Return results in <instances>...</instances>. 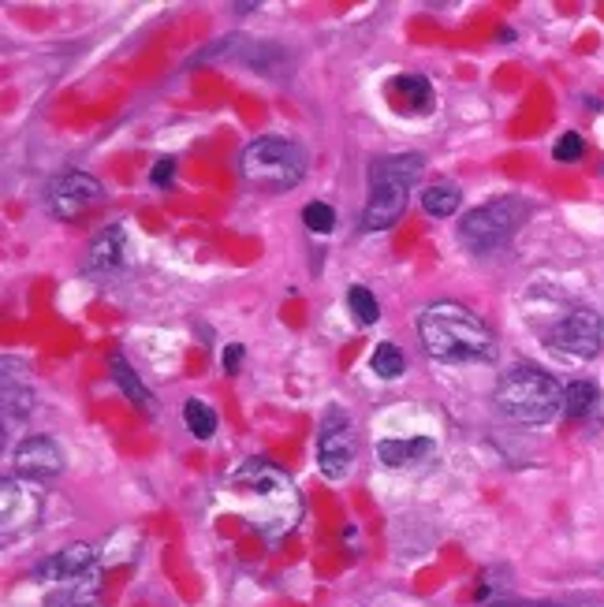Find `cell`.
Segmentation results:
<instances>
[{"instance_id": "obj_1", "label": "cell", "mask_w": 604, "mask_h": 607, "mask_svg": "<svg viewBox=\"0 0 604 607\" xmlns=\"http://www.w3.org/2000/svg\"><path fill=\"white\" fill-rule=\"evenodd\" d=\"M228 488L235 492L243 507V518L258 529L261 537L277 540L295 529L302 515V499L291 477L284 470H277L266 459H247L239 470L228 473Z\"/></svg>"}, {"instance_id": "obj_2", "label": "cell", "mask_w": 604, "mask_h": 607, "mask_svg": "<svg viewBox=\"0 0 604 607\" xmlns=\"http://www.w3.org/2000/svg\"><path fill=\"white\" fill-rule=\"evenodd\" d=\"M418 336L437 362H481L493 355V331L459 302H433L422 310Z\"/></svg>"}, {"instance_id": "obj_3", "label": "cell", "mask_w": 604, "mask_h": 607, "mask_svg": "<svg viewBox=\"0 0 604 607\" xmlns=\"http://www.w3.org/2000/svg\"><path fill=\"white\" fill-rule=\"evenodd\" d=\"M493 403L515 425H545L563 411V387L537 366H512L500 376Z\"/></svg>"}, {"instance_id": "obj_4", "label": "cell", "mask_w": 604, "mask_h": 607, "mask_svg": "<svg viewBox=\"0 0 604 607\" xmlns=\"http://www.w3.org/2000/svg\"><path fill=\"white\" fill-rule=\"evenodd\" d=\"M426 157L422 154H395L377 160L370 168V202H366L362 227L366 232H389L407 209L411 191L418 187Z\"/></svg>"}, {"instance_id": "obj_5", "label": "cell", "mask_w": 604, "mask_h": 607, "mask_svg": "<svg viewBox=\"0 0 604 607\" xmlns=\"http://www.w3.org/2000/svg\"><path fill=\"white\" fill-rule=\"evenodd\" d=\"M243 183L261 194H284L306 176V154L291 138H258L239 157Z\"/></svg>"}, {"instance_id": "obj_6", "label": "cell", "mask_w": 604, "mask_h": 607, "mask_svg": "<svg viewBox=\"0 0 604 607\" xmlns=\"http://www.w3.org/2000/svg\"><path fill=\"white\" fill-rule=\"evenodd\" d=\"M523 216H526L523 198H496V202H485V205L470 209L467 221L459 224V243L474 254H489L512 239L518 232V224H523Z\"/></svg>"}, {"instance_id": "obj_7", "label": "cell", "mask_w": 604, "mask_h": 607, "mask_svg": "<svg viewBox=\"0 0 604 607\" xmlns=\"http://www.w3.org/2000/svg\"><path fill=\"white\" fill-rule=\"evenodd\" d=\"M545 344L556 347V350H563V355H571V358L601 355V347H604V321H601V313L590 310V306L568 310L549 331H545Z\"/></svg>"}, {"instance_id": "obj_8", "label": "cell", "mask_w": 604, "mask_h": 607, "mask_svg": "<svg viewBox=\"0 0 604 607\" xmlns=\"http://www.w3.org/2000/svg\"><path fill=\"white\" fill-rule=\"evenodd\" d=\"M45 510V499L37 492L34 481L26 477H4L0 485V515H4V544H12L15 537H26L37 529Z\"/></svg>"}, {"instance_id": "obj_9", "label": "cell", "mask_w": 604, "mask_h": 607, "mask_svg": "<svg viewBox=\"0 0 604 607\" xmlns=\"http://www.w3.org/2000/svg\"><path fill=\"white\" fill-rule=\"evenodd\" d=\"M355 454H358V440H355L351 421L328 414L325 425H321V436H317V467H321V473H325L328 481L347 477V470L355 467Z\"/></svg>"}, {"instance_id": "obj_10", "label": "cell", "mask_w": 604, "mask_h": 607, "mask_svg": "<svg viewBox=\"0 0 604 607\" xmlns=\"http://www.w3.org/2000/svg\"><path fill=\"white\" fill-rule=\"evenodd\" d=\"M98 202H101V183L87 172H68L49 187V209L60 221H75V216H82Z\"/></svg>"}, {"instance_id": "obj_11", "label": "cell", "mask_w": 604, "mask_h": 607, "mask_svg": "<svg viewBox=\"0 0 604 607\" xmlns=\"http://www.w3.org/2000/svg\"><path fill=\"white\" fill-rule=\"evenodd\" d=\"M12 462H15L19 477L34 481V485H42V481L60 477L64 473V451H60V443L49 440V436H31V440H23L15 448Z\"/></svg>"}, {"instance_id": "obj_12", "label": "cell", "mask_w": 604, "mask_h": 607, "mask_svg": "<svg viewBox=\"0 0 604 607\" xmlns=\"http://www.w3.org/2000/svg\"><path fill=\"white\" fill-rule=\"evenodd\" d=\"M93 574V548L90 544H68L60 548L53 559H45L34 571L37 582H53V585H75L82 577Z\"/></svg>"}, {"instance_id": "obj_13", "label": "cell", "mask_w": 604, "mask_h": 607, "mask_svg": "<svg viewBox=\"0 0 604 607\" xmlns=\"http://www.w3.org/2000/svg\"><path fill=\"white\" fill-rule=\"evenodd\" d=\"M437 454V440L433 436H411V440H381L377 443V459L389 470H403V467H418V462H429Z\"/></svg>"}, {"instance_id": "obj_14", "label": "cell", "mask_w": 604, "mask_h": 607, "mask_svg": "<svg viewBox=\"0 0 604 607\" xmlns=\"http://www.w3.org/2000/svg\"><path fill=\"white\" fill-rule=\"evenodd\" d=\"M124 254H127V232H124V224H112L90 243L87 269L90 272H116L120 265H124Z\"/></svg>"}, {"instance_id": "obj_15", "label": "cell", "mask_w": 604, "mask_h": 607, "mask_svg": "<svg viewBox=\"0 0 604 607\" xmlns=\"http://www.w3.org/2000/svg\"><path fill=\"white\" fill-rule=\"evenodd\" d=\"M389 98L395 101L400 112H426L429 101H433V90H429V79L426 75H395L389 82Z\"/></svg>"}, {"instance_id": "obj_16", "label": "cell", "mask_w": 604, "mask_h": 607, "mask_svg": "<svg viewBox=\"0 0 604 607\" xmlns=\"http://www.w3.org/2000/svg\"><path fill=\"white\" fill-rule=\"evenodd\" d=\"M109 369H112V381L124 387L131 403H138V406H146V411H154V395H149L146 384L138 381L135 373H131V366L124 362V355H109Z\"/></svg>"}, {"instance_id": "obj_17", "label": "cell", "mask_w": 604, "mask_h": 607, "mask_svg": "<svg viewBox=\"0 0 604 607\" xmlns=\"http://www.w3.org/2000/svg\"><path fill=\"white\" fill-rule=\"evenodd\" d=\"M459 202H462V194H459V187H451V183H437L422 191V209H426L429 216H451L459 209Z\"/></svg>"}, {"instance_id": "obj_18", "label": "cell", "mask_w": 604, "mask_h": 607, "mask_svg": "<svg viewBox=\"0 0 604 607\" xmlns=\"http://www.w3.org/2000/svg\"><path fill=\"white\" fill-rule=\"evenodd\" d=\"M597 406V387L586 381H574L563 387V414L568 417H586Z\"/></svg>"}, {"instance_id": "obj_19", "label": "cell", "mask_w": 604, "mask_h": 607, "mask_svg": "<svg viewBox=\"0 0 604 607\" xmlns=\"http://www.w3.org/2000/svg\"><path fill=\"white\" fill-rule=\"evenodd\" d=\"M183 421H187V429H191L194 440H210V436L216 432V414H213V406H205V403H198V400H187V406H183Z\"/></svg>"}, {"instance_id": "obj_20", "label": "cell", "mask_w": 604, "mask_h": 607, "mask_svg": "<svg viewBox=\"0 0 604 607\" xmlns=\"http://www.w3.org/2000/svg\"><path fill=\"white\" fill-rule=\"evenodd\" d=\"M93 596H98V585H93V574H90L75 585H60V593H56L45 607H90Z\"/></svg>"}, {"instance_id": "obj_21", "label": "cell", "mask_w": 604, "mask_h": 607, "mask_svg": "<svg viewBox=\"0 0 604 607\" xmlns=\"http://www.w3.org/2000/svg\"><path fill=\"white\" fill-rule=\"evenodd\" d=\"M370 366L381 381H395V376H403V350L395 344H377Z\"/></svg>"}, {"instance_id": "obj_22", "label": "cell", "mask_w": 604, "mask_h": 607, "mask_svg": "<svg viewBox=\"0 0 604 607\" xmlns=\"http://www.w3.org/2000/svg\"><path fill=\"white\" fill-rule=\"evenodd\" d=\"M347 306H351L358 325H377V317H381V306H377V299L366 288L347 291Z\"/></svg>"}, {"instance_id": "obj_23", "label": "cell", "mask_w": 604, "mask_h": 607, "mask_svg": "<svg viewBox=\"0 0 604 607\" xmlns=\"http://www.w3.org/2000/svg\"><path fill=\"white\" fill-rule=\"evenodd\" d=\"M302 224L310 227L314 235H328L336 227V213H333V205H325V202H310L306 209H302Z\"/></svg>"}, {"instance_id": "obj_24", "label": "cell", "mask_w": 604, "mask_h": 607, "mask_svg": "<svg viewBox=\"0 0 604 607\" xmlns=\"http://www.w3.org/2000/svg\"><path fill=\"white\" fill-rule=\"evenodd\" d=\"M582 154H586V146H582V138L574 135V131H568V135H563V138L552 146V157H556V160H563V165H571V160H579Z\"/></svg>"}, {"instance_id": "obj_25", "label": "cell", "mask_w": 604, "mask_h": 607, "mask_svg": "<svg viewBox=\"0 0 604 607\" xmlns=\"http://www.w3.org/2000/svg\"><path fill=\"white\" fill-rule=\"evenodd\" d=\"M172 176H176V160H172V157L157 160L154 172H149V179H154V187H168V183H172Z\"/></svg>"}, {"instance_id": "obj_26", "label": "cell", "mask_w": 604, "mask_h": 607, "mask_svg": "<svg viewBox=\"0 0 604 607\" xmlns=\"http://www.w3.org/2000/svg\"><path fill=\"white\" fill-rule=\"evenodd\" d=\"M239 362H243V344H228V350L221 355L224 373H239Z\"/></svg>"}]
</instances>
